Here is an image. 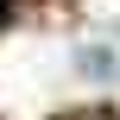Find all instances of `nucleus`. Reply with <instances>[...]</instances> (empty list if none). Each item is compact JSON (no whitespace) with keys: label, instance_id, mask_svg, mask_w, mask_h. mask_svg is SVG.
Wrapping results in <instances>:
<instances>
[{"label":"nucleus","instance_id":"f257e3e1","mask_svg":"<svg viewBox=\"0 0 120 120\" xmlns=\"http://www.w3.org/2000/svg\"><path fill=\"white\" fill-rule=\"evenodd\" d=\"M82 70L108 82V76H114V51H82Z\"/></svg>","mask_w":120,"mask_h":120}]
</instances>
